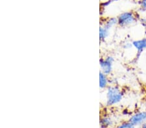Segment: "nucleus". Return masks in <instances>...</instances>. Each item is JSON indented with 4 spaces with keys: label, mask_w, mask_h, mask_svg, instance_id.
<instances>
[{
    "label": "nucleus",
    "mask_w": 146,
    "mask_h": 128,
    "mask_svg": "<svg viewBox=\"0 0 146 128\" xmlns=\"http://www.w3.org/2000/svg\"><path fill=\"white\" fill-rule=\"evenodd\" d=\"M141 9L143 11H146V0H142L140 2Z\"/></svg>",
    "instance_id": "9b49d317"
},
{
    "label": "nucleus",
    "mask_w": 146,
    "mask_h": 128,
    "mask_svg": "<svg viewBox=\"0 0 146 128\" xmlns=\"http://www.w3.org/2000/svg\"><path fill=\"white\" fill-rule=\"evenodd\" d=\"M123 93L116 86H110L107 89V104L109 106L119 103L123 98Z\"/></svg>",
    "instance_id": "f257e3e1"
},
{
    "label": "nucleus",
    "mask_w": 146,
    "mask_h": 128,
    "mask_svg": "<svg viewBox=\"0 0 146 128\" xmlns=\"http://www.w3.org/2000/svg\"><path fill=\"white\" fill-rule=\"evenodd\" d=\"M117 24V18H111L110 19L108 20L107 22H106L105 24L104 25V28H105L106 29L109 30L110 29H111L112 27H114V25H116Z\"/></svg>",
    "instance_id": "6e6552de"
},
{
    "label": "nucleus",
    "mask_w": 146,
    "mask_h": 128,
    "mask_svg": "<svg viewBox=\"0 0 146 128\" xmlns=\"http://www.w3.org/2000/svg\"><path fill=\"white\" fill-rule=\"evenodd\" d=\"M141 22H142V24L143 25V27L146 28V17L142 19V20H141Z\"/></svg>",
    "instance_id": "f8f14e48"
},
{
    "label": "nucleus",
    "mask_w": 146,
    "mask_h": 128,
    "mask_svg": "<svg viewBox=\"0 0 146 128\" xmlns=\"http://www.w3.org/2000/svg\"><path fill=\"white\" fill-rule=\"evenodd\" d=\"M135 125L132 124L131 123L129 122V120L127 121H124V122H122L120 123L116 126V128H136Z\"/></svg>",
    "instance_id": "1a4fd4ad"
},
{
    "label": "nucleus",
    "mask_w": 146,
    "mask_h": 128,
    "mask_svg": "<svg viewBox=\"0 0 146 128\" xmlns=\"http://www.w3.org/2000/svg\"><path fill=\"white\" fill-rule=\"evenodd\" d=\"M141 128H146V122L141 126Z\"/></svg>",
    "instance_id": "ddd939ff"
},
{
    "label": "nucleus",
    "mask_w": 146,
    "mask_h": 128,
    "mask_svg": "<svg viewBox=\"0 0 146 128\" xmlns=\"http://www.w3.org/2000/svg\"><path fill=\"white\" fill-rule=\"evenodd\" d=\"M144 108H145V110L146 111V97H145V99L144 100Z\"/></svg>",
    "instance_id": "4468645a"
},
{
    "label": "nucleus",
    "mask_w": 146,
    "mask_h": 128,
    "mask_svg": "<svg viewBox=\"0 0 146 128\" xmlns=\"http://www.w3.org/2000/svg\"><path fill=\"white\" fill-rule=\"evenodd\" d=\"M109 34V30L106 29L104 27H100V38L101 40L105 39Z\"/></svg>",
    "instance_id": "9d476101"
},
{
    "label": "nucleus",
    "mask_w": 146,
    "mask_h": 128,
    "mask_svg": "<svg viewBox=\"0 0 146 128\" xmlns=\"http://www.w3.org/2000/svg\"><path fill=\"white\" fill-rule=\"evenodd\" d=\"M136 22V16L133 12H125L117 18V24L121 27L129 26Z\"/></svg>",
    "instance_id": "f03ea898"
},
{
    "label": "nucleus",
    "mask_w": 146,
    "mask_h": 128,
    "mask_svg": "<svg viewBox=\"0 0 146 128\" xmlns=\"http://www.w3.org/2000/svg\"><path fill=\"white\" fill-rule=\"evenodd\" d=\"M100 123L101 128H109L113 125V120L111 118L105 116L101 118Z\"/></svg>",
    "instance_id": "423d86ee"
},
{
    "label": "nucleus",
    "mask_w": 146,
    "mask_h": 128,
    "mask_svg": "<svg viewBox=\"0 0 146 128\" xmlns=\"http://www.w3.org/2000/svg\"><path fill=\"white\" fill-rule=\"evenodd\" d=\"M135 127H140L146 122V111H137L130 116L129 120Z\"/></svg>",
    "instance_id": "7ed1b4c3"
},
{
    "label": "nucleus",
    "mask_w": 146,
    "mask_h": 128,
    "mask_svg": "<svg viewBox=\"0 0 146 128\" xmlns=\"http://www.w3.org/2000/svg\"><path fill=\"white\" fill-rule=\"evenodd\" d=\"M114 59L111 56H108L105 59L100 60V66L102 72L105 74H109L112 70V63Z\"/></svg>",
    "instance_id": "20e7f679"
},
{
    "label": "nucleus",
    "mask_w": 146,
    "mask_h": 128,
    "mask_svg": "<svg viewBox=\"0 0 146 128\" xmlns=\"http://www.w3.org/2000/svg\"><path fill=\"white\" fill-rule=\"evenodd\" d=\"M132 45L137 51L138 54H140V53H142L143 51L146 49V38L133 41Z\"/></svg>",
    "instance_id": "39448f33"
},
{
    "label": "nucleus",
    "mask_w": 146,
    "mask_h": 128,
    "mask_svg": "<svg viewBox=\"0 0 146 128\" xmlns=\"http://www.w3.org/2000/svg\"><path fill=\"white\" fill-rule=\"evenodd\" d=\"M108 84V79L107 74L103 73L102 71L100 73V87L101 89L105 88Z\"/></svg>",
    "instance_id": "0eeeda50"
}]
</instances>
